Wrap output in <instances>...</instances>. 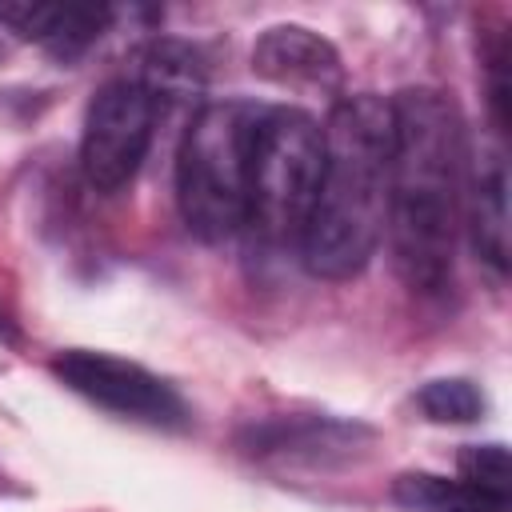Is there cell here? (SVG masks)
<instances>
[{"instance_id":"obj_3","label":"cell","mask_w":512,"mask_h":512,"mask_svg":"<svg viewBox=\"0 0 512 512\" xmlns=\"http://www.w3.org/2000/svg\"><path fill=\"white\" fill-rule=\"evenodd\" d=\"M264 104L252 100H212L204 104L176 152V204L188 232L204 244H224L244 232L248 184L256 132Z\"/></svg>"},{"instance_id":"obj_13","label":"cell","mask_w":512,"mask_h":512,"mask_svg":"<svg viewBox=\"0 0 512 512\" xmlns=\"http://www.w3.org/2000/svg\"><path fill=\"white\" fill-rule=\"evenodd\" d=\"M416 404L432 424H476L484 416V392L464 376L428 380L416 392Z\"/></svg>"},{"instance_id":"obj_16","label":"cell","mask_w":512,"mask_h":512,"mask_svg":"<svg viewBox=\"0 0 512 512\" xmlns=\"http://www.w3.org/2000/svg\"><path fill=\"white\" fill-rule=\"evenodd\" d=\"M4 56H8V48H4V40H0V60H4Z\"/></svg>"},{"instance_id":"obj_6","label":"cell","mask_w":512,"mask_h":512,"mask_svg":"<svg viewBox=\"0 0 512 512\" xmlns=\"http://www.w3.org/2000/svg\"><path fill=\"white\" fill-rule=\"evenodd\" d=\"M48 368L68 392L92 400L96 408H104L112 416L152 424V428H184L188 424V408H184L180 392L136 360H124L112 352H92V348H64L52 356Z\"/></svg>"},{"instance_id":"obj_12","label":"cell","mask_w":512,"mask_h":512,"mask_svg":"<svg viewBox=\"0 0 512 512\" xmlns=\"http://www.w3.org/2000/svg\"><path fill=\"white\" fill-rule=\"evenodd\" d=\"M132 80H140L160 104L168 96L180 92H200L204 84V64L196 56V48L180 44V40H152L136 52V68L128 72Z\"/></svg>"},{"instance_id":"obj_8","label":"cell","mask_w":512,"mask_h":512,"mask_svg":"<svg viewBox=\"0 0 512 512\" xmlns=\"http://www.w3.org/2000/svg\"><path fill=\"white\" fill-rule=\"evenodd\" d=\"M460 228L492 272H508V168L496 144L480 140L476 152H464Z\"/></svg>"},{"instance_id":"obj_7","label":"cell","mask_w":512,"mask_h":512,"mask_svg":"<svg viewBox=\"0 0 512 512\" xmlns=\"http://www.w3.org/2000/svg\"><path fill=\"white\" fill-rule=\"evenodd\" d=\"M372 440L368 424H348V420H332V416H280V420H264L252 424L240 436V448L256 460H288V464H308V468H324L336 460L356 456L360 444Z\"/></svg>"},{"instance_id":"obj_10","label":"cell","mask_w":512,"mask_h":512,"mask_svg":"<svg viewBox=\"0 0 512 512\" xmlns=\"http://www.w3.org/2000/svg\"><path fill=\"white\" fill-rule=\"evenodd\" d=\"M112 24L108 4H48V0H0V28L16 40L44 44L56 60H76Z\"/></svg>"},{"instance_id":"obj_9","label":"cell","mask_w":512,"mask_h":512,"mask_svg":"<svg viewBox=\"0 0 512 512\" xmlns=\"http://www.w3.org/2000/svg\"><path fill=\"white\" fill-rule=\"evenodd\" d=\"M252 72L292 92H336L344 80L340 52L304 24H272L252 44Z\"/></svg>"},{"instance_id":"obj_2","label":"cell","mask_w":512,"mask_h":512,"mask_svg":"<svg viewBox=\"0 0 512 512\" xmlns=\"http://www.w3.org/2000/svg\"><path fill=\"white\" fill-rule=\"evenodd\" d=\"M324 164L300 236V260L320 280H352L376 256L388 224V100L360 92L332 104L324 120Z\"/></svg>"},{"instance_id":"obj_1","label":"cell","mask_w":512,"mask_h":512,"mask_svg":"<svg viewBox=\"0 0 512 512\" xmlns=\"http://www.w3.org/2000/svg\"><path fill=\"white\" fill-rule=\"evenodd\" d=\"M388 236L400 280L412 292H444L456 264L464 200V120L448 92L404 88L388 100Z\"/></svg>"},{"instance_id":"obj_11","label":"cell","mask_w":512,"mask_h":512,"mask_svg":"<svg viewBox=\"0 0 512 512\" xmlns=\"http://www.w3.org/2000/svg\"><path fill=\"white\" fill-rule=\"evenodd\" d=\"M392 500L408 512H508L504 496H488L468 480H444L432 472H404L392 480Z\"/></svg>"},{"instance_id":"obj_14","label":"cell","mask_w":512,"mask_h":512,"mask_svg":"<svg viewBox=\"0 0 512 512\" xmlns=\"http://www.w3.org/2000/svg\"><path fill=\"white\" fill-rule=\"evenodd\" d=\"M456 468H460V480L476 484L480 492L488 496H504L512 492V460H508V448L504 444H464L456 452Z\"/></svg>"},{"instance_id":"obj_5","label":"cell","mask_w":512,"mask_h":512,"mask_svg":"<svg viewBox=\"0 0 512 512\" xmlns=\"http://www.w3.org/2000/svg\"><path fill=\"white\" fill-rule=\"evenodd\" d=\"M164 104L132 76H116L96 88L84 112L80 172L96 192H120L148 160L156 120Z\"/></svg>"},{"instance_id":"obj_15","label":"cell","mask_w":512,"mask_h":512,"mask_svg":"<svg viewBox=\"0 0 512 512\" xmlns=\"http://www.w3.org/2000/svg\"><path fill=\"white\" fill-rule=\"evenodd\" d=\"M0 340H16V332H12V324H8L4 312H0Z\"/></svg>"},{"instance_id":"obj_4","label":"cell","mask_w":512,"mask_h":512,"mask_svg":"<svg viewBox=\"0 0 512 512\" xmlns=\"http://www.w3.org/2000/svg\"><path fill=\"white\" fill-rule=\"evenodd\" d=\"M324 164L320 120L304 108H268L256 132L244 232L268 248H300Z\"/></svg>"}]
</instances>
